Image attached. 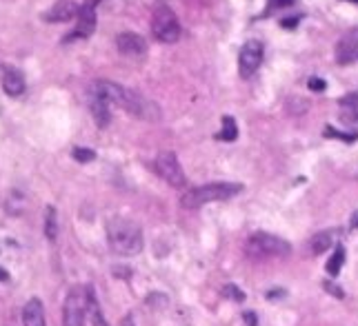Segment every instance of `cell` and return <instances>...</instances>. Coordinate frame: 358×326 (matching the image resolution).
<instances>
[{"mask_svg":"<svg viewBox=\"0 0 358 326\" xmlns=\"http://www.w3.org/2000/svg\"><path fill=\"white\" fill-rule=\"evenodd\" d=\"M107 242L116 255H138L143 251V231L127 218H112L107 222Z\"/></svg>","mask_w":358,"mask_h":326,"instance_id":"1","label":"cell"},{"mask_svg":"<svg viewBox=\"0 0 358 326\" xmlns=\"http://www.w3.org/2000/svg\"><path fill=\"white\" fill-rule=\"evenodd\" d=\"M242 187L236 182H209L203 187H194L189 189L183 198H180V206L183 209H198L209 202H223L234 198L236 193H240Z\"/></svg>","mask_w":358,"mask_h":326,"instance_id":"2","label":"cell"},{"mask_svg":"<svg viewBox=\"0 0 358 326\" xmlns=\"http://www.w3.org/2000/svg\"><path fill=\"white\" fill-rule=\"evenodd\" d=\"M89 286H74L63 304V326H85V317L89 311Z\"/></svg>","mask_w":358,"mask_h":326,"instance_id":"3","label":"cell"},{"mask_svg":"<svg viewBox=\"0 0 358 326\" xmlns=\"http://www.w3.org/2000/svg\"><path fill=\"white\" fill-rule=\"evenodd\" d=\"M151 34L158 42H176L180 38V22L167 5H158L151 14Z\"/></svg>","mask_w":358,"mask_h":326,"instance_id":"4","label":"cell"},{"mask_svg":"<svg viewBox=\"0 0 358 326\" xmlns=\"http://www.w3.org/2000/svg\"><path fill=\"white\" fill-rule=\"evenodd\" d=\"M245 251L250 255H287L289 251H292V247H289L287 240H283L278 235L256 231L247 238Z\"/></svg>","mask_w":358,"mask_h":326,"instance_id":"5","label":"cell"},{"mask_svg":"<svg viewBox=\"0 0 358 326\" xmlns=\"http://www.w3.org/2000/svg\"><path fill=\"white\" fill-rule=\"evenodd\" d=\"M120 107H123L127 113L136 115V118H141V120H147V122H158L160 120V107L158 104H156L154 100H149V98H145L143 94H138V91H133V89H125Z\"/></svg>","mask_w":358,"mask_h":326,"instance_id":"6","label":"cell"},{"mask_svg":"<svg viewBox=\"0 0 358 326\" xmlns=\"http://www.w3.org/2000/svg\"><path fill=\"white\" fill-rule=\"evenodd\" d=\"M154 169L169 187H174V189L187 187V175H185V171L180 167V162H178L174 151H160L154 160Z\"/></svg>","mask_w":358,"mask_h":326,"instance_id":"7","label":"cell"},{"mask_svg":"<svg viewBox=\"0 0 358 326\" xmlns=\"http://www.w3.org/2000/svg\"><path fill=\"white\" fill-rule=\"evenodd\" d=\"M263 56H265V47L260 40H247L242 45L240 53H238V71L242 78H252L258 71V67L263 65Z\"/></svg>","mask_w":358,"mask_h":326,"instance_id":"8","label":"cell"},{"mask_svg":"<svg viewBox=\"0 0 358 326\" xmlns=\"http://www.w3.org/2000/svg\"><path fill=\"white\" fill-rule=\"evenodd\" d=\"M116 47L118 51L127 58H143L147 53V40L141 34L133 32H123L116 36Z\"/></svg>","mask_w":358,"mask_h":326,"instance_id":"9","label":"cell"},{"mask_svg":"<svg viewBox=\"0 0 358 326\" xmlns=\"http://www.w3.org/2000/svg\"><path fill=\"white\" fill-rule=\"evenodd\" d=\"M78 22H76V32L71 36H67V40L71 38H89L96 32V7L89 3L80 5V11H78Z\"/></svg>","mask_w":358,"mask_h":326,"instance_id":"10","label":"cell"},{"mask_svg":"<svg viewBox=\"0 0 358 326\" xmlns=\"http://www.w3.org/2000/svg\"><path fill=\"white\" fill-rule=\"evenodd\" d=\"M78 11H80V5H76L74 0H58L42 14V18L47 22H67L71 18H76Z\"/></svg>","mask_w":358,"mask_h":326,"instance_id":"11","label":"cell"},{"mask_svg":"<svg viewBox=\"0 0 358 326\" xmlns=\"http://www.w3.org/2000/svg\"><path fill=\"white\" fill-rule=\"evenodd\" d=\"M0 82H3L5 94H9L11 98H18L25 94V76L16 69V67H3L0 69Z\"/></svg>","mask_w":358,"mask_h":326,"instance_id":"12","label":"cell"},{"mask_svg":"<svg viewBox=\"0 0 358 326\" xmlns=\"http://www.w3.org/2000/svg\"><path fill=\"white\" fill-rule=\"evenodd\" d=\"M22 326H47L45 309L38 298H32L22 306Z\"/></svg>","mask_w":358,"mask_h":326,"instance_id":"13","label":"cell"},{"mask_svg":"<svg viewBox=\"0 0 358 326\" xmlns=\"http://www.w3.org/2000/svg\"><path fill=\"white\" fill-rule=\"evenodd\" d=\"M356 49H358V32H351L347 36H343L336 45V60L341 65L351 63L354 56H356Z\"/></svg>","mask_w":358,"mask_h":326,"instance_id":"14","label":"cell"},{"mask_svg":"<svg viewBox=\"0 0 358 326\" xmlns=\"http://www.w3.org/2000/svg\"><path fill=\"white\" fill-rule=\"evenodd\" d=\"M109 107H112V104H109L105 98L92 94L89 109H92V115H94V120H96V125H98V129H107L109 122H112V111H109Z\"/></svg>","mask_w":358,"mask_h":326,"instance_id":"15","label":"cell"},{"mask_svg":"<svg viewBox=\"0 0 358 326\" xmlns=\"http://www.w3.org/2000/svg\"><path fill=\"white\" fill-rule=\"evenodd\" d=\"M42 231L49 242H56L58 238V213L53 206H45V220H42Z\"/></svg>","mask_w":358,"mask_h":326,"instance_id":"16","label":"cell"},{"mask_svg":"<svg viewBox=\"0 0 358 326\" xmlns=\"http://www.w3.org/2000/svg\"><path fill=\"white\" fill-rule=\"evenodd\" d=\"M334 244V231H320L312 238V253L320 255L325 251H329V247Z\"/></svg>","mask_w":358,"mask_h":326,"instance_id":"17","label":"cell"},{"mask_svg":"<svg viewBox=\"0 0 358 326\" xmlns=\"http://www.w3.org/2000/svg\"><path fill=\"white\" fill-rule=\"evenodd\" d=\"M343 262H345V249L338 244L336 247V251L332 253V257L327 260V264H325V271L327 273L332 275V278H336L338 273H341V269H343Z\"/></svg>","mask_w":358,"mask_h":326,"instance_id":"18","label":"cell"},{"mask_svg":"<svg viewBox=\"0 0 358 326\" xmlns=\"http://www.w3.org/2000/svg\"><path fill=\"white\" fill-rule=\"evenodd\" d=\"M221 138L225 140V142H234V140L238 138V127H236V120L232 118V115H225V118H223Z\"/></svg>","mask_w":358,"mask_h":326,"instance_id":"19","label":"cell"},{"mask_svg":"<svg viewBox=\"0 0 358 326\" xmlns=\"http://www.w3.org/2000/svg\"><path fill=\"white\" fill-rule=\"evenodd\" d=\"M89 315H92V324H94V326H109L107 319H105V315H102V311H100V306L96 304L94 293L89 295Z\"/></svg>","mask_w":358,"mask_h":326,"instance_id":"20","label":"cell"},{"mask_svg":"<svg viewBox=\"0 0 358 326\" xmlns=\"http://www.w3.org/2000/svg\"><path fill=\"white\" fill-rule=\"evenodd\" d=\"M221 293H223V298L232 300V302H238V304H242V302H245V298H247L245 291H240L236 284H225L221 288Z\"/></svg>","mask_w":358,"mask_h":326,"instance_id":"21","label":"cell"},{"mask_svg":"<svg viewBox=\"0 0 358 326\" xmlns=\"http://www.w3.org/2000/svg\"><path fill=\"white\" fill-rule=\"evenodd\" d=\"M71 158L80 164H87V162H92V160H96V153L92 149H87V146H74V149H71Z\"/></svg>","mask_w":358,"mask_h":326,"instance_id":"22","label":"cell"},{"mask_svg":"<svg viewBox=\"0 0 358 326\" xmlns=\"http://www.w3.org/2000/svg\"><path fill=\"white\" fill-rule=\"evenodd\" d=\"M145 302H147L149 309H165V306H169V298L162 293H151V295H147Z\"/></svg>","mask_w":358,"mask_h":326,"instance_id":"23","label":"cell"},{"mask_svg":"<svg viewBox=\"0 0 358 326\" xmlns=\"http://www.w3.org/2000/svg\"><path fill=\"white\" fill-rule=\"evenodd\" d=\"M325 138H338V140H345V142H354L356 135H351V133H341V131H336L334 127H325Z\"/></svg>","mask_w":358,"mask_h":326,"instance_id":"24","label":"cell"},{"mask_svg":"<svg viewBox=\"0 0 358 326\" xmlns=\"http://www.w3.org/2000/svg\"><path fill=\"white\" fill-rule=\"evenodd\" d=\"M307 87L309 91H316V94H320V91H325V80H320V78H309V82H307Z\"/></svg>","mask_w":358,"mask_h":326,"instance_id":"25","label":"cell"},{"mask_svg":"<svg viewBox=\"0 0 358 326\" xmlns=\"http://www.w3.org/2000/svg\"><path fill=\"white\" fill-rule=\"evenodd\" d=\"M296 5V0H269V9H287Z\"/></svg>","mask_w":358,"mask_h":326,"instance_id":"26","label":"cell"},{"mask_svg":"<svg viewBox=\"0 0 358 326\" xmlns=\"http://www.w3.org/2000/svg\"><path fill=\"white\" fill-rule=\"evenodd\" d=\"M341 107H358V94H347L345 98H341Z\"/></svg>","mask_w":358,"mask_h":326,"instance_id":"27","label":"cell"},{"mask_svg":"<svg viewBox=\"0 0 358 326\" xmlns=\"http://www.w3.org/2000/svg\"><path fill=\"white\" fill-rule=\"evenodd\" d=\"M242 319H245L247 326H258V317H256V313H252V311L242 313Z\"/></svg>","mask_w":358,"mask_h":326,"instance_id":"28","label":"cell"},{"mask_svg":"<svg viewBox=\"0 0 358 326\" xmlns=\"http://www.w3.org/2000/svg\"><path fill=\"white\" fill-rule=\"evenodd\" d=\"M325 291L332 293V295H336V298H343V291L336 284H332V282H325Z\"/></svg>","mask_w":358,"mask_h":326,"instance_id":"29","label":"cell"},{"mask_svg":"<svg viewBox=\"0 0 358 326\" xmlns=\"http://www.w3.org/2000/svg\"><path fill=\"white\" fill-rule=\"evenodd\" d=\"M298 20H300V18H285V20H283L281 24H283L285 29H294L296 24H298Z\"/></svg>","mask_w":358,"mask_h":326,"instance_id":"30","label":"cell"},{"mask_svg":"<svg viewBox=\"0 0 358 326\" xmlns=\"http://www.w3.org/2000/svg\"><path fill=\"white\" fill-rule=\"evenodd\" d=\"M120 326H136V324H133V317L131 315H125L123 317V324H120Z\"/></svg>","mask_w":358,"mask_h":326,"instance_id":"31","label":"cell"},{"mask_svg":"<svg viewBox=\"0 0 358 326\" xmlns=\"http://www.w3.org/2000/svg\"><path fill=\"white\" fill-rule=\"evenodd\" d=\"M351 226H354V229H358V211L351 213Z\"/></svg>","mask_w":358,"mask_h":326,"instance_id":"32","label":"cell"},{"mask_svg":"<svg viewBox=\"0 0 358 326\" xmlns=\"http://www.w3.org/2000/svg\"><path fill=\"white\" fill-rule=\"evenodd\" d=\"M9 280V273L5 269H0V282H7Z\"/></svg>","mask_w":358,"mask_h":326,"instance_id":"33","label":"cell"},{"mask_svg":"<svg viewBox=\"0 0 358 326\" xmlns=\"http://www.w3.org/2000/svg\"><path fill=\"white\" fill-rule=\"evenodd\" d=\"M345 3H354V5H358V0H345Z\"/></svg>","mask_w":358,"mask_h":326,"instance_id":"34","label":"cell"}]
</instances>
